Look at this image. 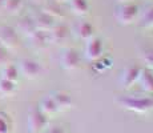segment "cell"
<instances>
[{
  "label": "cell",
  "mask_w": 153,
  "mask_h": 133,
  "mask_svg": "<svg viewBox=\"0 0 153 133\" xmlns=\"http://www.w3.org/2000/svg\"><path fill=\"white\" fill-rule=\"evenodd\" d=\"M32 3H33V4H37V5H43L44 3L47 1V0H31Z\"/></svg>",
  "instance_id": "484cf974"
},
{
  "label": "cell",
  "mask_w": 153,
  "mask_h": 133,
  "mask_svg": "<svg viewBox=\"0 0 153 133\" xmlns=\"http://www.w3.org/2000/svg\"><path fill=\"white\" fill-rule=\"evenodd\" d=\"M55 1H57V3H60V4H61V3H67L68 0H55Z\"/></svg>",
  "instance_id": "83f0119b"
},
{
  "label": "cell",
  "mask_w": 153,
  "mask_h": 133,
  "mask_svg": "<svg viewBox=\"0 0 153 133\" xmlns=\"http://www.w3.org/2000/svg\"><path fill=\"white\" fill-rule=\"evenodd\" d=\"M84 55L85 59L89 61H96L100 57H102L104 56V41L101 37L93 36L92 39L87 40Z\"/></svg>",
  "instance_id": "3957f363"
},
{
  "label": "cell",
  "mask_w": 153,
  "mask_h": 133,
  "mask_svg": "<svg viewBox=\"0 0 153 133\" xmlns=\"http://www.w3.org/2000/svg\"><path fill=\"white\" fill-rule=\"evenodd\" d=\"M140 8L137 4L132 1L119 3V5L114 10V17L121 25H131L139 19Z\"/></svg>",
  "instance_id": "7a4b0ae2"
},
{
  "label": "cell",
  "mask_w": 153,
  "mask_h": 133,
  "mask_svg": "<svg viewBox=\"0 0 153 133\" xmlns=\"http://www.w3.org/2000/svg\"><path fill=\"white\" fill-rule=\"evenodd\" d=\"M43 12H45L47 15H49L51 17H53L55 20L59 19H64L65 17V11L64 8L60 5V3L55 1V0H47L45 3L43 4Z\"/></svg>",
  "instance_id": "8fae6325"
},
{
  "label": "cell",
  "mask_w": 153,
  "mask_h": 133,
  "mask_svg": "<svg viewBox=\"0 0 153 133\" xmlns=\"http://www.w3.org/2000/svg\"><path fill=\"white\" fill-rule=\"evenodd\" d=\"M48 116L40 111V108H32L28 114V131L31 133L42 132L48 124Z\"/></svg>",
  "instance_id": "5b68a950"
},
{
  "label": "cell",
  "mask_w": 153,
  "mask_h": 133,
  "mask_svg": "<svg viewBox=\"0 0 153 133\" xmlns=\"http://www.w3.org/2000/svg\"><path fill=\"white\" fill-rule=\"evenodd\" d=\"M140 73H141V68L139 67H126L121 72V75H120L119 79L120 85L123 88H125V89L132 88L136 82H139Z\"/></svg>",
  "instance_id": "ba28073f"
},
{
  "label": "cell",
  "mask_w": 153,
  "mask_h": 133,
  "mask_svg": "<svg viewBox=\"0 0 153 133\" xmlns=\"http://www.w3.org/2000/svg\"><path fill=\"white\" fill-rule=\"evenodd\" d=\"M72 12L77 16H87L89 13L91 5L88 0H68Z\"/></svg>",
  "instance_id": "2e32d148"
},
{
  "label": "cell",
  "mask_w": 153,
  "mask_h": 133,
  "mask_svg": "<svg viewBox=\"0 0 153 133\" xmlns=\"http://www.w3.org/2000/svg\"><path fill=\"white\" fill-rule=\"evenodd\" d=\"M32 17H33L36 29H40V31H51L53 28V25L56 24V20L53 17H51L49 15L43 12V11H40L39 13H36Z\"/></svg>",
  "instance_id": "7c38bea8"
},
{
  "label": "cell",
  "mask_w": 153,
  "mask_h": 133,
  "mask_svg": "<svg viewBox=\"0 0 153 133\" xmlns=\"http://www.w3.org/2000/svg\"><path fill=\"white\" fill-rule=\"evenodd\" d=\"M95 25L92 24V23H89V22H81V23H79L77 27H76V29H75V32H76V35H77L80 39H83V40H89V39H92L93 36H95Z\"/></svg>",
  "instance_id": "9a60e30c"
},
{
  "label": "cell",
  "mask_w": 153,
  "mask_h": 133,
  "mask_svg": "<svg viewBox=\"0 0 153 133\" xmlns=\"http://www.w3.org/2000/svg\"><path fill=\"white\" fill-rule=\"evenodd\" d=\"M49 35H51L52 44H59L60 45V44H65L71 39V29L64 23H60V24L56 23L53 28L49 31Z\"/></svg>",
  "instance_id": "9c48e42d"
},
{
  "label": "cell",
  "mask_w": 153,
  "mask_h": 133,
  "mask_svg": "<svg viewBox=\"0 0 153 133\" xmlns=\"http://www.w3.org/2000/svg\"><path fill=\"white\" fill-rule=\"evenodd\" d=\"M19 72L25 79H37L43 73V65L35 59H23L19 64Z\"/></svg>",
  "instance_id": "277c9868"
},
{
  "label": "cell",
  "mask_w": 153,
  "mask_h": 133,
  "mask_svg": "<svg viewBox=\"0 0 153 133\" xmlns=\"http://www.w3.org/2000/svg\"><path fill=\"white\" fill-rule=\"evenodd\" d=\"M61 67L65 71H76L81 65V55L77 49L67 48L61 55Z\"/></svg>",
  "instance_id": "8992f818"
},
{
  "label": "cell",
  "mask_w": 153,
  "mask_h": 133,
  "mask_svg": "<svg viewBox=\"0 0 153 133\" xmlns=\"http://www.w3.org/2000/svg\"><path fill=\"white\" fill-rule=\"evenodd\" d=\"M24 7V0H5L4 1V8L8 15H17Z\"/></svg>",
  "instance_id": "d6986e66"
},
{
  "label": "cell",
  "mask_w": 153,
  "mask_h": 133,
  "mask_svg": "<svg viewBox=\"0 0 153 133\" xmlns=\"http://www.w3.org/2000/svg\"><path fill=\"white\" fill-rule=\"evenodd\" d=\"M16 82L5 79H0V94L1 96H11L16 91Z\"/></svg>",
  "instance_id": "7402d4cb"
},
{
  "label": "cell",
  "mask_w": 153,
  "mask_h": 133,
  "mask_svg": "<svg viewBox=\"0 0 153 133\" xmlns=\"http://www.w3.org/2000/svg\"><path fill=\"white\" fill-rule=\"evenodd\" d=\"M139 82L143 88V91H145L146 94L153 96V71L151 69H141Z\"/></svg>",
  "instance_id": "5bb4252c"
},
{
  "label": "cell",
  "mask_w": 153,
  "mask_h": 133,
  "mask_svg": "<svg viewBox=\"0 0 153 133\" xmlns=\"http://www.w3.org/2000/svg\"><path fill=\"white\" fill-rule=\"evenodd\" d=\"M19 68L13 64H10L8 63L7 65L3 67L1 69V79H5V80H10V81H17L19 79Z\"/></svg>",
  "instance_id": "ffe728a7"
},
{
  "label": "cell",
  "mask_w": 153,
  "mask_h": 133,
  "mask_svg": "<svg viewBox=\"0 0 153 133\" xmlns=\"http://www.w3.org/2000/svg\"><path fill=\"white\" fill-rule=\"evenodd\" d=\"M0 44L7 49H15L19 45L17 31L13 27H10V25L0 27Z\"/></svg>",
  "instance_id": "52a82bcc"
},
{
  "label": "cell",
  "mask_w": 153,
  "mask_h": 133,
  "mask_svg": "<svg viewBox=\"0 0 153 133\" xmlns=\"http://www.w3.org/2000/svg\"><path fill=\"white\" fill-rule=\"evenodd\" d=\"M140 25L143 28H153V5H149L139 16Z\"/></svg>",
  "instance_id": "44dd1931"
},
{
  "label": "cell",
  "mask_w": 153,
  "mask_h": 133,
  "mask_svg": "<svg viewBox=\"0 0 153 133\" xmlns=\"http://www.w3.org/2000/svg\"><path fill=\"white\" fill-rule=\"evenodd\" d=\"M17 31L22 32L23 35H25V36H28V37L31 36V35L36 31V25H35L33 17L32 16L23 17V19L19 22V24H17Z\"/></svg>",
  "instance_id": "ac0fdd59"
},
{
  "label": "cell",
  "mask_w": 153,
  "mask_h": 133,
  "mask_svg": "<svg viewBox=\"0 0 153 133\" xmlns=\"http://www.w3.org/2000/svg\"><path fill=\"white\" fill-rule=\"evenodd\" d=\"M51 96L53 97L56 105H57V108H59V112L67 111V109H69L71 106L73 105L72 96H71L68 92H65V91H57V92L52 93Z\"/></svg>",
  "instance_id": "4fadbf2b"
},
{
  "label": "cell",
  "mask_w": 153,
  "mask_h": 133,
  "mask_svg": "<svg viewBox=\"0 0 153 133\" xmlns=\"http://www.w3.org/2000/svg\"><path fill=\"white\" fill-rule=\"evenodd\" d=\"M117 104L126 111L144 114L153 109V96H123L117 99Z\"/></svg>",
  "instance_id": "6da1fadb"
},
{
  "label": "cell",
  "mask_w": 153,
  "mask_h": 133,
  "mask_svg": "<svg viewBox=\"0 0 153 133\" xmlns=\"http://www.w3.org/2000/svg\"><path fill=\"white\" fill-rule=\"evenodd\" d=\"M10 63V53H8V49L4 48V47L0 44V67H4Z\"/></svg>",
  "instance_id": "cb8c5ba5"
},
{
  "label": "cell",
  "mask_w": 153,
  "mask_h": 133,
  "mask_svg": "<svg viewBox=\"0 0 153 133\" xmlns=\"http://www.w3.org/2000/svg\"><path fill=\"white\" fill-rule=\"evenodd\" d=\"M29 40H31L32 47H35L36 49H45L52 44L49 31H40V29H36V31L29 36Z\"/></svg>",
  "instance_id": "30bf717a"
},
{
  "label": "cell",
  "mask_w": 153,
  "mask_h": 133,
  "mask_svg": "<svg viewBox=\"0 0 153 133\" xmlns=\"http://www.w3.org/2000/svg\"><path fill=\"white\" fill-rule=\"evenodd\" d=\"M10 121H8L7 116L0 113V133H10Z\"/></svg>",
  "instance_id": "d4e9b609"
},
{
  "label": "cell",
  "mask_w": 153,
  "mask_h": 133,
  "mask_svg": "<svg viewBox=\"0 0 153 133\" xmlns=\"http://www.w3.org/2000/svg\"><path fill=\"white\" fill-rule=\"evenodd\" d=\"M4 1L5 0H0V12H1L3 8H4Z\"/></svg>",
  "instance_id": "4316f807"
},
{
  "label": "cell",
  "mask_w": 153,
  "mask_h": 133,
  "mask_svg": "<svg viewBox=\"0 0 153 133\" xmlns=\"http://www.w3.org/2000/svg\"><path fill=\"white\" fill-rule=\"evenodd\" d=\"M119 3H125V1H131V0H117Z\"/></svg>",
  "instance_id": "f1b7e54d"
},
{
  "label": "cell",
  "mask_w": 153,
  "mask_h": 133,
  "mask_svg": "<svg viewBox=\"0 0 153 133\" xmlns=\"http://www.w3.org/2000/svg\"><path fill=\"white\" fill-rule=\"evenodd\" d=\"M39 108H40V111L48 117L53 116V114H56L59 112V108H57V105H56V103H55V100L52 96L44 97L42 100V103H40Z\"/></svg>",
  "instance_id": "e0dca14e"
},
{
  "label": "cell",
  "mask_w": 153,
  "mask_h": 133,
  "mask_svg": "<svg viewBox=\"0 0 153 133\" xmlns=\"http://www.w3.org/2000/svg\"><path fill=\"white\" fill-rule=\"evenodd\" d=\"M140 57L146 64L148 69L153 71V48H145L144 51H141Z\"/></svg>",
  "instance_id": "603a6c76"
}]
</instances>
